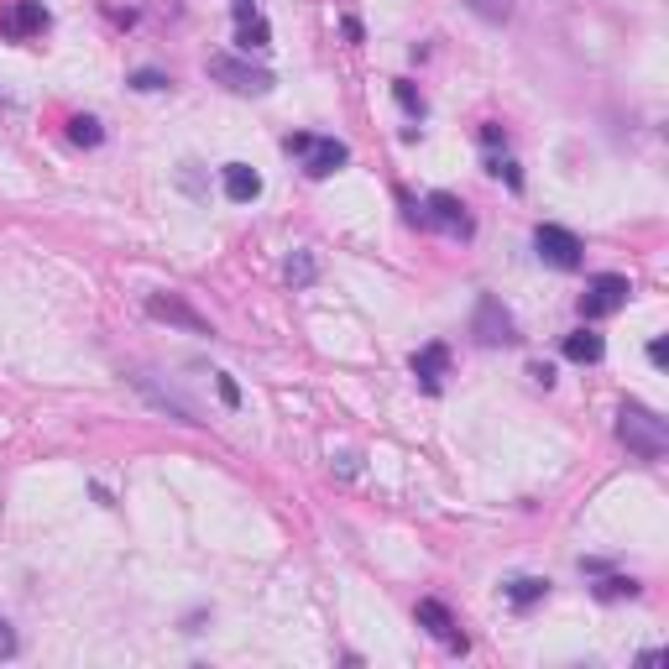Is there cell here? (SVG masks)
<instances>
[{
  "label": "cell",
  "instance_id": "1",
  "mask_svg": "<svg viewBox=\"0 0 669 669\" xmlns=\"http://www.w3.org/2000/svg\"><path fill=\"white\" fill-rule=\"evenodd\" d=\"M617 440L628 445V455H638V460H664L669 455V424L654 408H643V403L628 398L617 408Z\"/></svg>",
  "mask_w": 669,
  "mask_h": 669
},
{
  "label": "cell",
  "instance_id": "2",
  "mask_svg": "<svg viewBox=\"0 0 669 669\" xmlns=\"http://www.w3.org/2000/svg\"><path fill=\"white\" fill-rule=\"evenodd\" d=\"M283 147L298 157V168H304L309 178H330V173H340L345 163H351V147L335 142V136H314V131H293Z\"/></svg>",
  "mask_w": 669,
  "mask_h": 669
},
{
  "label": "cell",
  "instance_id": "3",
  "mask_svg": "<svg viewBox=\"0 0 669 669\" xmlns=\"http://www.w3.org/2000/svg\"><path fill=\"white\" fill-rule=\"evenodd\" d=\"M131 387L136 392H147V403L152 408H163L168 413V419H178V424H189V429H199L204 419H199V408L189 403V398H183V392L178 387H168V382H157L152 372H147V366H131Z\"/></svg>",
  "mask_w": 669,
  "mask_h": 669
},
{
  "label": "cell",
  "instance_id": "4",
  "mask_svg": "<svg viewBox=\"0 0 669 669\" xmlns=\"http://www.w3.org/2000/svg\"><path fill=\"white\" fill-rule=\"evenodd\" d=\"M408 220H419V225H434V230H445V236H455V241H471V215H466V204H460L455 194H429L424 199V210L413 204V215Z\"/></svg>",
  "mask_w": 669,
  "mask_h": 669
},
{
  "label": "cell",
  "instance_id": "5",
  "mask_svg": "<svg viewBox=\"0 0 669 669\" xmlns=\"http://www.w3.org/2000/svg\"><path fill=\"white\" fill-rule=\"evenodd\" d=\"M534 251H539L544 267H560V272H575V267L586 262L581 236H575V230H565V225H539V230H534Z\"/></svg>",
  "mask_w": 669,
  "mask_h": 669
},
{
  "label": "cell",
  "instance_id": "6",
  "mask_svg": "<svg viewBox=\"0 0 669 669\" xmlns=\"http://www.w3.org/2000/svg\"><path fill=\"white\" fill-rule=\"evenodd\" d=\"M413 622H419V628L434 638V643H445L450 654H466L471 649V638L460 633V622H455V612L440 602V596H424L419 607H413Z\"/></svg>",
  "mask_w": 669,
  "mask_h": 669
},
{
  "label": "cell",
  "instance_id": "7",
  "mask_svg": "<svg viewBox=\"0 0 669 669\" xmlns=\"http://www.w3.org/2000/svg\"><path fill=\"white\" fill-rule=\"evenodd\" d=\"M48 27H53V16H48L42 0H6V6H0V37L6 42H32Z\"/></svg>",
  "mask_w": 669,
  "mask_h": 669
},
{
  "label": "cell",
  "instance_id": "8",
  "mask_svg": "<svg viewBox=\"0 0 669 669\" xmlns=\"http://www.w3.org/2000/svg\"><path fill=\"white\" fill-rule=\"evenodd\" d=\"M210 79H220L225 89H236V95H272V79L267 68H257V63H241V58H230V53H220V58H210Z\"/></svg>",
  "mask_w": 669,
  "mask_h": 669
},
{
  "label": "cell",
  "instance_id": "9",
  "mask_svg": "<svg viewBox=\"0 0 669 669\" xmlns=\"http://www.w3.org/2000/svg\"><path fill=\"white\" fill-rule=\"evenodd\" d=\"M471 335H476L481 345H513V340H518V325H513V314L502 309V298H492V293H481V298H476Z\"/></svg>",
  "mask_w": 669,
  "mask_h": 669
},
{
  "label": "cell",
  "instance_id": "10",
  "mask_svg": "<svg viewBox=\"0 0 669 669\" xmlns=\"http://www.w3.org/2000/svg\"><path fill=\"white\" fill-rule=\"evenodd\" d=\"M628 278H617V272H602V278H591L586 293H581V319H607L628 304Z\"/></svg>",
  "mask_w": 669,
  "mask_h": 669
},
{
  "label": "cell",
  "instance_id": "11",
  "mask_svg": "<svg viewBox=\"0 0 669 669\" xmlns=\"http://www.w3.org/2000/svg\"><path fill=\"white\" fill-rule=\"evenodd\" d=\"M147 314H152V319H163V325L189 330V335H215V330H210V319H204L194 304H183L178 293H152V298H147Z\"/></svg>",
  "mask_w": 669,
  "mask_h": 669
},
{
  "label": "cell",
  "instance_id": "12",
  "mask_svg": "<svg viewBox=\"0 0 669 669\" xmlns=\"http://www.w3.org/2000/svg\"><path fill=\"white\" fill-rule=\"evenodd\" d=\"M230 11H236V42H241L246 53H251V48L262 53L267 42H272V27H267V16L257 11V0H236Z\"/></svg>",
  "mask_w": 669,
  "mask_h": 669
},
{
  "label": "cell",
  "instance_id": "13",
  "mask_svg": "<svg viewBox=\"0 0 669 669\" xmlns=\"http://www.w3.org/2000/svg\"><path fill=\"white\" fill-rule=\"evenodd\" d=\"M220 189H225L230 204H251V199H262V173L251 163H225L220 168Z\"/></svg>",
  "mask_w": 669,
  "mask_h": 669
},
{
  "label": "cell",
  "instance_id": "14",
  "mask_svg": "<svg viewBox=\"0 0 669 669\" xmlns=\"http://www.w3.org/2000/svg\"><path fill=\"white\" fill-rule=\"evenodd\" d=\"M408 366H413V377H419L424 392H440V382H445V372H450V351L434 340V345H424V351H413Z\"/></svg>",
  "mask_w": 669,
  "mask_h": 669
},
{
  "label": "cell",
  "instance_id": "15",
  "mask_svg": "<svg viewBox=\"0 0 669 669\" xmlns=\"http://www.w3.org/2000/svg\"><path fill=\"white\" fill-rule=\"evenodd\" d=\"M502 596H507L518 612H528V607H539L544 596H549V581H544V575H513V581L502 586Z\"/></svg>",
  "mask_w": 669,
  "mask_h": 669
},
{
  "label": "cell",
  "instance_id": "16",
  "mask_svg": "<svg viewBox=\"0 0 669 669\" xmlns=\"http://www.w3.org/2000/svg\"><path fill=\"white\" fill-rule=\"evenodd\" d=\"M565 356L581 361V366H596V361L607 356V340L596 335V330H575V335H565Z\"/></svg>",
  "mask_w": 669,
  "mask_h": 669
},
{
  "label": "cell",
  "instance_id": "17",
  "mask_svg": "<svg viewBox=\"0 0 669 669\" xmlns=\"http://www.w3.org/2000/svg\"><path fill=\"white\" fill-rule=\"evenodd\" d=\"M68 142H74V147H100L105 131H100L95 115H68Z\"/></svg>",
  "mask_w": 669,
  "mask_h": 669
},
{
  "label": "cell",
  "instance_id": "18",
  "mask_svg": "<svg viewBox=\"0 0 669 669\" xmlns=\"http://www.w3.org/2000/svg\"><path fill=\"white\" fill-rule=\"evenodd\" d=\"M283 278H288L293 288H309V283L319 278V262H314V251H293V257H288V267H283Z\"/></svg>",
  "mask_w": 669,
  "mask_h": 669
},
{
  "label": "cell",
  "instance_id": "19",
  "mask_svg": "<svg viewBox=\"0 0 669 669\" xmlns=\"http://www.w3.org/2000/svg\"><path fill=\"white\" fill-rule=\"evenodd\" d=\"M487 173H492V178H507V189H523V173H518V163H513L507 152H502V157H497V152L487 157Z\"/></svg>",
  "mask_w": 669,
  "mask_h": 669
},
{
  "label": "cell",
  "instance_id": "20",
  "mask_svg": "<svg viewBox=\"0 0 669 669\" xmlns=\"http://www.w3.org/2000/svg\"><path fill=\"white\" fill-rule=\"evenodd\" d=\"M596 596H602V602H617V596H638V581H633V575H607V581L596 586Z\"/></svg>",
  "mask_w": 669,
  "mask_h": 669
},
{
  "label": "cell",
  "instance_id": "21",
  "mask_svg": "<svg viewBox=\"0 0 669 669\" xmlns=\"http://www.w3.org/2000/svg\"><path fill=\"white\" fill-rule=\"evenodd\" d=\"M466 6L476 16H487V21H507V16H513V0H466Z\"/></svg>",
  "mask_w": 669,
  "mask_h": 669
},
{
  "label": "cell",
  "instance_id": "22",
  "mask_svg": "<svg viewBox=\"0 0 669 669\" xmlns=\"http://www.w3.org/2000/svg\"><path fill=\"white\" fill-rule=\"evenodd\" d=\"M173 79L168 74H157V68H136L131 74V89H142V95H152V89H168Z\"/></svg>",
  "mask_w": 669,
  "mask_h": 669
},
{
  "label": "cell",
  "instance_id": "23",
  "mask_svg": "<svg viewBox=\"0 0 669 669\" xmlns=\"http://www.w3.org/2000/svg\"><path fill=\"white\" fill-rule=\"evenodd\" d=\"M392 95H398V105H403L408 115H419V121H424V95H413V84L398 79V84H392Z\"/></svg>",
  "mask_w": 669,
  "mask_h": 669
},
{
  "label": "cell",
  "instance_id": "24",
  "mask_svg": "<svg viewBox=\"0 0 669 669\" xmlns=\"http://www.w3.org/2000/svg\"><path fill=\"white\" fill-rule=\"evenodd\" d=\"M21 654V638H16V628L6 617H0V659H16Z\"/></svg>",
  "mask_w": 669,
  "mask_h": 669
},
{
  "label": "cell",
  "instance_id": "25",
  "mask_svg": "<svg viewBox=\"0 0 669 669\" xmlns=\"http://www.w3.org/2000/svg\"><path fill=\"white\" fill-rule=\"evenodd\" d=\"M215 387H220L225 408H236V403H241V387H236V377H230V372H215Z\"/></svg>",
  "mask_w": 669,
  "mask_h": 669
},
{
  "label": "cell",
  "instance_id": "26",
  "mask_svg": "<svg viewBox=\"0 0 669 669\" xmlns=\"http://www.w3.org/2000/svg\"><path fill=\"white\" fill-rule=\"evenodd\" d=\"M476 136H481V147H487V152H497V147H507V131H502L497 121H487V126H481V131H476Z\"/></svg>",
  "mask_w": 669,
  "mask_h": 669
},
{
  "label": "cell",
  "instance_id": "27",
  "mask_svg": "<svg viewBox=\"0 0 669 669\" xmlns=\"http://www.w3.org/2000/svg\"><path fill=\"white\" fill-rule=\"evenodd\" d=\"M528 377H534L539 387H555V366H544V361H534V366H528Z\"/></svg>",
  "mask_w": 669,
  "mask_h": 669
},
{
  "label": "cell",
  "instance_id": "28",
  "mask_svg": "<svg viewBox=\"0 0 669 669\" xmlns=\"http://www.w3.org/2000/svg\"><path fill=\"white\" fill-rule=\"evenodd\" d=\"M649 361H654V366L669 361V345H664V340H649Z\"/></svg>",
  "mask_w": 669,
  "mask_h": 669
},
{
  "label": "cell",
  "instance_id": "29",
  "mask_svg": "<svg viewBox=\"0 0 669 669\" xmlns=\"http://www.w3.org/2000/svg\"><path fill=\"white\" fill-rule=\"evenodd\" d=\"M335 471L340 476H356V455H335Z\"/></svg>",
  "mask_w": 669,
  "mask_h": 669
},
{
  "label": "cell",
  "instance_id": "30",
  "mask_svg": "<svg viewBox=\"0 0 669 669\" xmlns=\"http://www.w3.org/2000/svg\"><path fill=\"white\" fill-rule=\"evenodd\" d=\"M0 110H6V95H0Z\"/></svg>",
  "mask_w": 669,
  "mask_h": 669
}]
</instances>
